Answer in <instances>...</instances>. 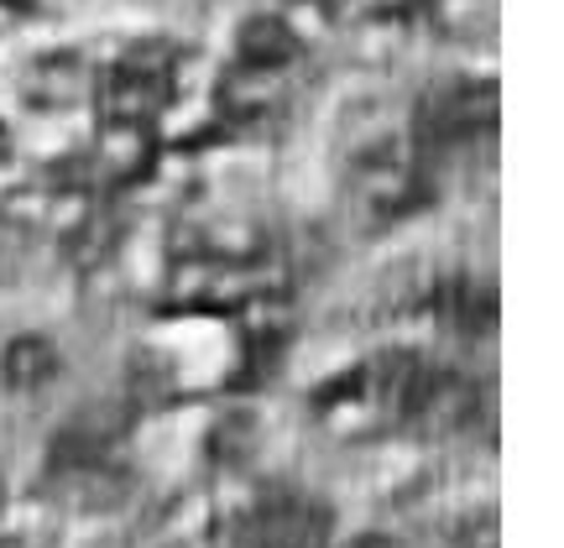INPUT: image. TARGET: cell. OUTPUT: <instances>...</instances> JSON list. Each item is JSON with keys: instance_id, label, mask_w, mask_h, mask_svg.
<instances>
[{"instance_id": "7c38bea8", "label": "cell", "mask_w": 564, "mask_h": 548, "mask_svg": "<svg viewBox=\"0 0 564 548\" xmlns=\"http://www.w3.org/2000/svg\"><path fill=\"white\" fill-rule=\"evenodd\" d=\"M116 235H121V224H116V215H105V209H95V215H84L79 224H74V235H68V256L79 266H100L105 256H110V245H116Z\"/></svg>"}, {"instance_id": "7a4b0ae2", "label": "cell", "mask_w": 564, "mask_h": 548, "mask_svg": "<svg viewBox=\"0 0 564 548\" xmlns=\"http://www.w3.org/2000/svg\"><path fill=\"white\" fill-rule=\"evenodd\" d=\"M497 125V84L486 79H449L434 84L413 110V146L419 157L460 152L465 142H481Z\"/></svg>"}, {"instance_id": "9a60e30c", "label": "cell", "mask_w": 564, "mask_h": 548, "mask_svg": "<svg viewBox=\"0 0 564 548\" xmlns=\"http://www.w3.org/2000/svg\"><path fill=\"white\" fill-rule=\"evenodd\" d=\"M178 548H225L220 538H188V544H178Z\"/></svg>"}, {"instance_id": "9c48e42d", "label": "cell", "mask_w": 564, "mask_h": 548, "mask_svg": "<svg viewBox=\"0 0 564 548\" xmlns=\"http://www.w3.org/2000/svg\"><path fill=\"white\" fill-rule=\"evenodd\" d=\"M434 308H440L444 329H455V335H491V325H497V298H491V287L470 283V277L444 283L440 293H434Z\"/></svg>"}, {"instance_id": "5bb4252c", "label": "cell", "mask_w": 564, "mask_h": 548, "mask_svg": "<svg viewBox=\"0 0 564 548\" xmlns=\"http://www.w3.org/2000/svg\"><path fill=\"white\" fill-rule=\"evenodd\" d=\"M345 548H398V544H392L387 533H361V538H350Z\"/></svg>"}, {"instance_id": "8fae6325", "label": "cell", "mask_w": 564, "mask_h": 548, "mask_svg": "<svg viewBox=\"0 0 564 548\" xmlns=\"http://www.w3.org/2000/svg\"><path fill=\"white\" fill-rule=\"evenodd\" d=\"M152 157V146H147V131H105L100 152H95V173L105 178H137L141 167Z\"/></svg>"}, {"instance_id": "2e32d148", "label": "cell", "mask_w": 564, "mask_h": 548, "mask_svg": "<svg viewBox=\"0 0 564 548\" xmlns=\"http://www.w3.org/2000/svg\"><path fill=\"white\" fill-rule=\"evenodd\" d=\"M11 157V136H6V125H0V163Z\"/></svg>"}, {"instance_id": "5b68a950", "label": "cell", "mask_w": 564, "mask_h": 548, "mask_svg": "<svg viewBox=\"0 0 564 548\" xmlns=\"http://www.w3.org/2000/svg\"><path fill=\"white\" fill-rule=\"evenodd\" d=\"M476 403H481V397H476V386L465 382L460 371L423 365L398 418L413 424V428H423V434H455V428H465L470 418H476Z\"/></svg>"}, {"instance_id": "8992f818", "label": "cell", "mask_w": 564, "mask_h": 548, "mask_svg": "<svg viewBox=\"0 0 564 548\" xmlns=\"http://www.w3.org/2000/svg\"><path fill=\"white\" fill-rule=\"evenodd\" d=\"M89 95V63L79 53H42L21 74V105L26 110H74Z\"/></svg>"}, {"instance_id": "ba28073f", "label": "cell", "mask_w": 564, "mask_h": 548, "mask_svg": "<svg viewBox=\"0 0 564 548\" xmlns=\"http://www.w3.org/2000/svg\"><path fill=\"white\" fill-rule=\"evenodd\" d=\"M63 371V355L47 335H17L6 355H0V382L11 392H37Z\"/></svg>"}, {"instance_id": "52a82bcc", "label": "cell", "mask_w": 564, "mask_h": 548, "mask_svg": "<svg viewBox=\"0 0 564 548\" xmlns=\"http://www.w3.org/2000/svg\"><path fill=\"white\" fill-rule=\"evenodd\" d=\"M303 42L282 17H246L236 26V63L246 68H267V74H288L299 63Z\"/></svg>"}, {"instance_id": "3957f363", "label": "cell", "mask_w": 564, "mask_h": 548, "mask_svg": "<svg viewBox=\"0 0 564 548\" xmlns=\"http://www.w3.org/2000/svg\"><path fill=\"white\" fill-rule=\"evenodd\" d=\"M413 204H419V167H413L408 152L382 146V152H371L356 167V178H350V209H356V220L366 230H382V224L403 220Z\"/></svg>"}, {"instance_id": "6da1fadb", "label": "cell", "mask_w": 564, "mask_h": 548, "mask_svg": "<svg viewBox=\"0 0 564 548\" xmlns=\"http://www.w3.org/2000/svg\"><path fill=\"white\" fill-rule=\"evenodd\" d=\"M173 68H178L173 42H137L100 79L95 105H100L105 131H147L152 116L173 100Z\"/></svg>"}, {"instance_id": "4fadbf2b", "label": "cell", "mask_w": 564, "mask_h": 548, "mask_svg": "<svg viewBox=\"0 0 564 548\" xmlns=\"http://www.w3.org/2000/svg\"><path fill=\"white\" fill-rule=\"evenodd\" d=\"M0 548H53V533L47 528H17L0 538Z\"/></svg>"}, {"instance_id": "277c9868", "label": "cell", "mask_w": 564, "mask_h": 548, "mask_svg": "<svg viewBox=\"0 0 564 548\" xmlns=\"http://www.w3.org/2000/svg\"><path fill=\"white\" fill-rule=\"evenodd\" d=\"M329 512L303 491H272L241 523V548H324Z\"/></svg>"}, {"instance_id": "30bf717a", "label": "cell", "mask_w": 564, "mask_h": 548, "mask_svg": "<svg viewBox=\"0 0 564 548\" xmlns=\"http://www.w3.org/2000/svg\"><path fill=\"white\" fill-rule=\"evenodd\" d=\"M278 84H282V74H267V68H246V63H236V68L220 79V110L225 116H236V121H257V116L272 110Z\"/></svg>"}]
</instances>
